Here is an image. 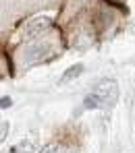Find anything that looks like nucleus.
<instances>
[{
	"mask_svg": "<svg viewBox=\"0 0 135 153\" xmlns=\"http://www.w3.org/2000/svg\"><path fill=\"white\" fill-rule=\"evenodd\" d=\"M33 141H23V143H17L15 147H10L8 153H33Z\"/></svg>",
	"mask_w": 135,
	"mask_h": 153,
	"instance_id": "7ed1b4c3",
	"label": "nucleus"
},
{
	"mask_svg": "<svg viewBox=\"0 0 135 153\" xmlns=\"http://www.w3.org/2000/svg\"><path fill=\"white\" fill-rule=\"evenodd\" d=\"M118 97V87L114 81H102L92 93H87L85 97V108H104V105H110V103L116 102Z\"/></svg>",
	"mask_w": 135,
	"mask_h": 153,
	"instance_id": "f257e3e1",
	"label": "nucleus"
},
{
	"mask_svg": "<svg viewBox=\"0 0 135 153\" xmlns=\"http://www.w3.org/2000/svg\"><path fill=\"white\" fill-rule=\"evenodd\" d=\"M81 71H83V66H81V64H77V66H73V68H69V71H67V73H64V75H62V81H69V79H71V76L79 75Z\"/></svg>",
	"mask_w": 135,
	"mask_h": 153,
	"instance_id": "20e7f679",
	"label": "nucleus"
},
{
	"mask_svg": "<svg viewBox=\"0 0 135 153\" xmlns=\"http://www.w3.org/2000/svg\"><path fill=\"white\" fill-rule=\"evenodd\" d=\"M42 153H75L73 151V147H69V145H62V143H50V145H46Z\"/></svg>",
	"mask_w": 135,
	"mask_h": 153,
	"instance_id": "f03ea898",
	"label": "nucleus"
}]
</instances>
